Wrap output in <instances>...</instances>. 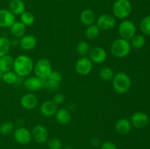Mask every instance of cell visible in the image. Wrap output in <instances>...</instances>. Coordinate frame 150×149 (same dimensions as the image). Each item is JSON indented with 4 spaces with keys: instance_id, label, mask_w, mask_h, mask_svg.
<instances>
[{
    "instance_id": "obj_14",
    "label": "cell",
    "mask_w": 150,
    "mask_h": 149,
    "mask_svg": "<svg viewBox=\"0 0 150 149\" xmlns=\"http://www.w3.org/2000/svg\"><path fill=\"white\" fill-rule=\"evenodd\" d=\"M38 104V99L33 93H27L21 96L20 99V105L24 110H32L35 109Z\"/></svg>"
},
{
    "instance_id": "obj_1",
    "label": "cell",
    "mask_w": 150,
    "mask_h": 149,
    "mask_svg": "<svg viewBox=\"0 0 150 149\" xmlns=\"http://www.w3.org/2000/svg\"><path fill=\"white\" fill-rule=\"evenodd\" d=\"M34 64L33 60L30 56L21 54L14 58L13 70L18 77H28L33 72Z\"/></svg>"
},
{
    "instance_id": "obj_35",
    "label": "cell",
    "mask_w": 150,
    "mask_h": 149,
    "mask_svg": "<svg viewBox=\"0 0 150 149\" xmlns=\"http://www.w3.org/2000/svg\"><path fill=\"white\" fill-rule=\"evenodd\" d=\"M47 79H50V80L57 82V83H61L62 80V74L59 72L56 71V70H52V72H51V73Z\"/></svg>"
},
{
    "instance_id": "obj_6",
    "label": "cell",
    "mask_w": 150,
    "mask_h": 149,
    "mask_svg": "<svg viewBox=\"0 0 150 149\" xmlns=\"http://www.w3.org/2000/svg\"><path fill=\"white\" fill-rule=\"evenodd\" d=\"M136 26L132 20L125 19L118 27L119 35L122 39L130 41L136 34Z\"/></svg>"
},
{
    "instance_id": "obj_17",
    "label": "cell",
    "mask_w": 150,
    "mask_h": 149,
    "mask_svg": "<svg viewBox=\"0 0 150 149\" xmlns=\"http://www.w3.org/2000/svg\"><path fill=\"white\" fill-rule=\"evenodd\" d=\"M57 110H58V105H56L52 100L45 101L41 104L40 108V113L47 118L55 115Z\"/></svg>"
},
{
    "instance_id": "obj_23",
    "label": "cell",
    "mask_w": 150,
    "mask_h": 149,
    "mask_svg": "<svg viewBox=\"0 0 150 149\" xmlns=\"http://www.w3.org/2000/svg\"><path fill=\"white\" fill-rule=\"evenodd\" d=\"M14 58L10 55H5L0 57V71L3 73L11 71L13 67Z\"/></svg>"
},
{
    "instance_id": "obj_2",
    "label": "cell",
    "mask_w": 150,
    "mask_h": 149,
    "mask_svg": "<svg viewBox=\"0 0 150 149\" xmlns=\"http://www.w3.org/2000/svg\"><path fill=\"white\" fill-rule=\"evenodd\" d=\"M111 81L114 91L118 94H125L127 93L131 87V78L124 72L115 73Z\"/></svg>"
},
{
    "instance_id": "obj_10",
    "label": "cell",
    "mask_w": 150,
    "mask_h": 149,
    "mask_svg": "<svg viewBox=\"0 0 150 149\" xmlns=\"http://www.w3.org/2000/svg\"><path fill=\"white\" fill-rule=\"evenodd\" d=\"M13 137L18 143L21 145L28 144L32 139L31 131L23 127H19L16 129L13 132Z\"/></svg>"
},
{
    "instance_id": "obj_32",
    "label": "cell",
    "mask_w": 150,
    "mask_h": 149,
    "mask_svg": "<svg viewBox=\"0 0 150 149\" xmlns=\"http://www.w3.org/2000/svg\"><path fill=\"white\" fill-rule=\"evenodd\" d=\"M15 125L12 122H4L0 125V134L1 135H9L14 132Z\"/></svg>"
},
{
    "instance_id": "obj_3",
    "label": "cell",
    "mask_w": 150,
    "mask_h": 149,
    "mask_svg": "<svg viewBox=\"0 0 150 149\" xmlns=\"http://www.w3.org/2000/svg\"><path fill=\"white\" fill-rule=\"evenodd\" d=\"M130 41L120 37L114 39L111 45V53L117 58H124L127 57L131 51Z\"/></svg>"
},
{
    "instance_id": "obj_26",
    "label": "cell",
    "mask_w": 150,
    "mask_h": 149,
    "mask_svg": "<svg viewBox=\"0 0 150 149\" xmlns=\"http://www.w3.org/2000/svg\"><path fill=\"white\" fill-rule=\"evenodd\" d=\"M114 72L111 67H103L100 70L99 76L101 80L103 81L108 82L112 80L113 77L114 76Z\"/></svg>"
},
{
    "instance_id": "obj_37",
    "label": "cell",
    "mask_w": 150,
    "mask_h": 149,
    "mask_svg": "<svg viewBox=\"0 0 150 149\" xmlns=\"http://www.w3.org/2000/svg\"><path fill=\"white\" fill-rule=\"evenodd\" d=\"M100 149H117V147L112 142L105 141L101 144Z\"/></svg>"
},
{
    "instance_id": "obj_30",
    "label": "cell",
    "mask_w": 150,
    "mask_h": 149,
    "mask_svg": "<svg viewBox=\"0 0 150 149\" xmlns=\"http://www.w3.org/2000/svg\"><path fill=\"white\" fill-rule=\"evenodd\" d=\"M19 77H18L13 70H11V71H8L3 73L2 80L7 84L13 85L17 83Z\"/></svg>"
},
{
    "instance_id": "obj_11",
    "label": "cell",
    "mask_w": 150,
    "mask_h": 149,
    "mask_svg": "<svg viewBox=\"0 0 150 149\" xmlns=\"http://www.w3.org/2000/svg\"><path fill=\"white\" fill-rule=\"evenodd\" d=\"M23 87L29 92H35L43 87V80L37 76H28L23 81Z\"/></svg>"
},
{
    "instance_id": "obj_33",
    "label": "cell",
    "mask_w": 150,
    "mask_h": 149,
    "mask_svg": "<svg viewBox=\"0 0 150 149\" xmlns=\"http://www.w3.org/2000/svg\"><path fill=\"white\" fill-rule=\"evenodd\" d=\"M139 28L144 34L150 35V15H146L141 20Z\"/></svg>"
},
{
    "instance_id": "obj_20",
    "label": "cell",
    "mask_w": 150,
    "mask_h": 149,
    "mask_svg": "<svg viewBox=\"0 0 150 149\" xmlns=\"http://www.w3.org/2000/svg\"><path fill=\"white\" fill-rule=\"evenodd\" d=\"M54 116L57 122L61 125H67L71 121V114L66 108L58 109Z\"/></svg>"
},
{
    "instance_id": "obj_24",
    "label": "cell",
    "mask_w": 150,
    "mask_h": 149,
    "mask_svg": "<svg viewBox=\"0 0 150 149\" xmlns=\"http://www.w3.org/2000/svg\"><path fill=\"white\" fill-rule=\"evenodd\" d=\"M100 32V30L96 24L91 25V26H86V29L85 30V36L89 40H95L98 37Z\"/></svg>"
},
{
    "instance_id": "obj_18",
    "label": "cell",
    "mask_w": 150,
    "mask_h": 149,
    "mask_svg": "<svg viewBox=\"0 0 150 149\" xmlns=\"http://www.w3.org/2000/svg\"><path fill=\"white\" fill-rule=\"evenodd\" d=\"M132 129V124L130 121L127 118H122L119 119L115 124V129L117 133L122 135L127 134Z\"/></svg>"
},
{
    "instance_id": "obj_19",
    "label": "cell",
    "mask_w": 150,
    "mask_h": 149,
    "mask_svg": "<svg viewBox=\"0 0 150 149\" xmlns=\"http://www.w3.org/2000/svg\"><path fill=\"white\" fill-rule=\"evenodd\" d=\"M79 18H80L82 24L86 26L95 24V21H96V16H95V13L92 10H89V9L83 10L81 13Z\"/></svg>"
},
{
    "instance_id": "obj_25",
    "label": "cell",
    "mask_w": 150,
    "mask_h": 149,
    "mask_svg": "<svg viewBox=\"0 0 150 149\" xmlns=\"http://www.w3.org/2000/svg\"><path fill=\"white\" fill-rule=\"evenodd\" d=\"M131 48L134 49H141L146 44V39L142 34H136L130 40Z\"/></svg>"
},
{
    "instance_id": "obj_8",
    "label": "cell",
    "mask_w": 150,
    "mask_h": 149,
    "mask_svg": "<svg viewBox=\"0 0 150 149\" xmlns=\"http://www.w3.org/2000/svg\"><path fill=\"white\" fill-rule=\"evenodd\" d=\"M93 70V63L89 57H80L75 64V70L81 76H86L90 74Z\"/></svg>"
},
{
    "instance_id": "obj_7",
    "label": "cell",
    "mask_w": 150,
    "mask_h": 149,
    "mask_svg": "<svg viewBox=\"0 0 150 149\" xmlns=\"http://www.w3.org/2000/svg\"><path fill=\"white\" fill-rule=\"evenodd\" d=\"M95 24L100 31H108L115 27L117 24V19L112 14L104 13L96 18Z\"/></svg>"
},
{
    "instance_id": "obj_38",
    "label": "cell",
    "mask_w": 150,
    "mask_h": 149,
    "mask_svg": "<svg viewBox=\"0 0 150 149\" xmlns=\"http://www.w3.org/2000/svg\"><path fill=\"white\" fill-rule=\"evenodd\" d=\"M90 143L92 146H94V147H98V146H99L100 145V141L99 139L97 138V137H93V138L91 139Z\"/></svg>"
},
{
    "instance_id": "obj_40",
    "label": "cell",
    "mask_w": 150,
    "mask_h": 149,
    "mask_svg": "<svg viewBox=\"0 0 150 149\" xmlns=\"http://www.w3.org/2000/svg\"><path fill=\"white\" fill-rule=\"evenodd\" d=\"M64 149H73L71 147H69V146H67V147L64 148Z\"/></svg>"
},
{
    "instance_id": "obj_21",
    "label": "cell",
    "mask_w": 150,
    "mask_h": 149,
    "mask_svg": "<svg viewBox=\"0 0 150 149\" xmlns=\"http://www.w3.org/2000/svg\"><path fill=\"white\" fill-rule=\"evenodd\" d=\"M9 10L15 15L20 16L26 11V4L23 0H11L9 2Z\"/></svg>"
},
{
    "instance_id": "obj_28",
    "label": "cell",
    "mask_w": 150,
    "mask_h": 149,
    "mask_svg": "<svg viewBox=\"0 0 150 149\" xmlns=\"http://www.w3.org/2000/svg\"><path fill=\"white\" fill-rule=\"evenodd\" d=\"M11 48V42L8 38L0 37V57L7 55Z\"/></svg>"
},
{
    "instance_id": "obj_39",
    "label": "cell",
    "mask_w": 150,
    "mask_h": 149,
    "mask_svg": "<svg viewBox=\"0 0 150 149\" xmlns=\"http://www.w3.org/2000/svg\"><path fill=\"white\" fill-rule=\"evenodd\" d=\"M2 75H3V72L0 71V81L2 80Z\"/></svg>"
},
{
    "instance_id": "obj_13",
    "label": "cell",
    "mask_w": 150,
    "mask_h": 149,
    "mask_svg": "<svg viewBox=\"0 0 150 149\" xmlns=\"http://www.w3.org/2000/svg\"><path fill=\"white\" fill-rule=\"evenodd\" d=\"M132 127L136 129H143L149 124V116L144 112H136L130 119Z\"/></svg>"
},
{
    "instance_id": "obj_41",
    "label": "cell",
    "mask_w": 150,
    "mask_h": 149,
    "mask_svg": "<svg viewBox=\"0 0 150 149\" xmlns=\"http://www.w3.org/2000/svg\"><path fill=\"white\" fill-rule=\"evenodd\" d=\"M94 1H98V0H94Z\"/></svg>"
},
{
    "instance_id": "obj_31",
    "label": "cell",
    "mask_w": 150,
    "mask_h": 149,
    "mask_svg": "<svg viewBox=\"0 0 150 149\" xmlns=\"http://www.w3.org/2000/svg\"><path fill=\"white\" fill-rule=\"evenodd\" d=\"M43 89L48 91V92H55L59 89L60 83L51 80L50 79H46L43 80Z\"/></svg>"
},
{
    "instance_id": "obj_29",
    "label": "cell",
    "mask_w": 150,
    "mask_h": 149,
    "mask_svg": "<svg viewBox=\"0 0 150 149\" xmlns=\"http://www.w3.org/2000/svg\"><path fill=\"white\" fill-rule=\"evenodd\" d=\"M91 49L90 45L86 41H81L76 46V52L81 57L86 56Z\"/></svg>"
},
{
    "instance_id": "obj_16",
    "label": "cell",
    "mask_w": 150,
    "mask_h": 149,
    "mask_svg": "<svg viewBox=\"0 0 150 149\" xmlns=\"http://www.w3.org/2000/svg\"><path fill=\"white\" fill-rule=\"evenodd\" d=\"M19 46L24 51H32L36 48L38 39L34 35L25 34L18 40Z\"/></svg>"
},
{
    "instance_id": "obj_22",
    "label": "cell",
    "mask_w": 150,
    "mask_h": 149,
    "mask_svg": "<svg viewBox=\"0 0 150 149\" xmlns=\"http://www.w3.org/2000/svg\"><path fill=\"white\" fill-rule=\"evenodd\" d=\"M9 29H10V32L11 34L15 38L20 39L21 37H22L26 34V26L23 25L21 21L16 20Z\"/></svg>"
},
{
    "instance_id": "obj_4",
    "label": "cell",
    "mask_w": 150,
    "mask_h": 149,
    "mask_svg": "<svg viewBox=\"0 0 150 149\" xmlns=\"http://www.w3.org/2000/svg\"><path fill=\"white\" fill-rule=\"evenodd\" d=\"M133 5L130 0H115L112 5V15L116 19L125 20L131 14Z\"/></svg>"
},
{
    "instance_id": "obj_15",
    "label": "cell",
    "mask_w": 150,
    "mask_h": 149,
    "mask_svg": "<svg viewBox=\"0 0 150 149\" xmlns=\"http://www.w3.org/2000/svg\"><path fill=\"white\" fill-rule=\"evenodd\" d=\"M16 21V16L9 9L0 10V28H10Z\"/></svg>"
},
{
    "instance_id": "obj_36",
    "label": "cell",
    "mask_w": 150,
    "mask_h": 149,
    "mask_svg": "<svg viewBox=\"0 0 150 149\" xmlns=\"http://www.w3.org/2000/svg\"><path fill=\"white\" fill-rule=\"evenodd\" d=\"M53 102L57 105H59L61 104H62L64 101V96L62 94V93H56L55 95L54 96L52 99Z\"/></svg>"
},
{
    "instance_id": "obj_27",
    "label": "cell",
    "mask_w": 150,
    "mask_h": 149,
    "mask_svg": "<svg viewBox=\"0 0 150 149\" xmlns=\"http://www.w3.org/2000/svg\"><path fill=\"white\" fill-rule=\"evenodd\" d=\"M20 21L26 26H30L35 21V15L29 11H25L20 15Z\"/></svg>"
},
{
    "instance_id": "obj_34",
    "label": "cell",
    "mask_w": 150,
    "mask_h": 149,
    "mask_svg": "<svg viewBox=\"0 0 150 149\" xmlns=\"http://www.w3.org/2000/svg\"><path fill=\"white\" fill-rule=\"evenodd\" d=\"M47 145L49 149H62V144L59 139L58 138H51L47 143Z\"/></svg>"
},
{
    "instance_id": "obj_5",
    "label": "cell",
    "mask_w": 150,
    "mask_h": 149,
    "mask_svg": "<svg viewBox=\"0 0 150 149\" xmlns=\"http://www.w3.org/2000/svg\"><path fill=\"white\" fill-rule=\"evenodd\" d=\"M52 70L51 61L46 58H41L34 64L33 72L35 75L42 79V80L48 78Z\"/></svg>"
},
{
    "instance_id": "obj_12",
    "label": "cell",
    "mask_w": 150,
    "mask_h": 149,
    "mask_svg": "<svg viewBox=\"0 0 150 149\" xmlns=\"http://www.w3.org/2000/svg\"><path fill=\"white\" fill-rule=\"evenodd\" d=\"M32 137L35 142L38 143H44L48 140V131L46 127L41 124L35 126L32 129Z\"/></svg>"
},
{
    "instance_id": "obj_9",
    "label": "cell",
    "mask_w": 150,
    "mask_h": 149,
    "mask_svg": "<svg viewBox=\"0 0 150 149\" xmlns=\"http://www.w3.org/2000/svg\"><path fill=\"white\" fill-rule=\"evenodd\" d=\"M88 57L93 64H100L106 61L108 54L103 48L100 46H95L91 48Z\"/></svg>"
}]
</instances>
